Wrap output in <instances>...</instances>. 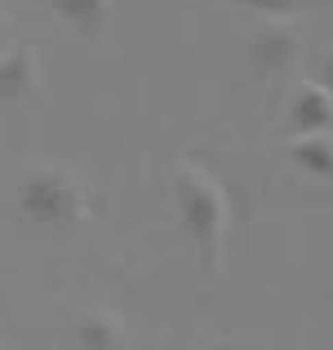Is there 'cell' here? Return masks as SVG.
Masks as SVG:
<instances>
[{
    "mask_svg": "<svg viewBox=\"0 0 333 350\" xmlns=\"http://www.w3.org/2000/svg\"><path fill=\"white\" fill-rule=\"evenodd\" d=\"M76 346L80 350H129V328L116 310H80Z\"/></svg>",
    "mask_w": 333,
    "mask_h": 350,
    "instance_id": "obj_5",
    "label": "cell"
},
{
    "mask_svg": "<svg viewBox=\"0 0 333 350\" xmlns=\"http://www.w3.org/2000/svg\"><path fill=\"white\" fill-rule=\"evenodd\" d=\"M173 204H178L182 231L196 248L200 271L218 275L222 244H227V191H222V182L200 164H178L173 169Z\"/></svg>",
    "mask_w": 333,
    "mask_h": 350,
    "instance_id": "obj_1",
    "label": "cell"
},
{
    "mask_svg": "<svg viewBox=\"0 0 333 350\" xmlns=\"http://www.w3.org/2000/svg\"><path fill=\"white\" fill-rule=\"evenodd\" d=\"M9 44V23H5V14H0V49Z\"/></svg>",
    "mask_w": 333,
    "mask_h": 350,
    "instance_id": "obj_11",
    "label": "cell"
},
{
    "mask_svg": "<svg viewBox=\"0 0 333 350\" xmlns=\"http://www.w3.org/2000/svg\"><path fill=\"white\" fill-rule=\"evenodd\" d=\"M289 164L302 173V178L333 182V129H329V133L289 137Z\"/></svg>",
    "mask_w": 333,
    "mask_h": 350,
    "instance_id": "obj_7",
    "label": "cell"
},
{
    "mask_svg": "<svg viewBox=\"0 0 333 350\" xmlns=\"http://www.w3.org/2000/svg\"><path fill=\"white\" fill-rule=\"evenodd\" d=\"M302 53V31L293 18H262L258 31L249 36V67L258 76H280L298 62Z\"/></svg>",
    "mask_w": 333,
    "mask_h": 350,
    "instance_id": "obj_3",
    "label": "cell"
},
{
    "mask_svg": "<svg viewBox=\"0 0 333 350\" xmlns=\"http://www.w3.org/2000/svg\"><path fill=\"white\" fill-rule=\"evenodd\" d=\"M36 89V44L0 49V103H18Z\"/></svg>",
    "mask_w": 333,
    "mask_h": 350,
    "instance_id": "obj_6",
    "label": "cell"
},
{
    "mask_svg": "<svg viewBox=\"0 0 333 350\" xmlns=\"http://www.w3.org/2000/svg\"><path fill=\"white\" fill-rule=\"evenodd\" d=\"M284 124H289V137L302 133H329L333 129V94L320 80H302L289 98V111H284Z\"/></svg>",
    "mask_w": 333,
    "mask_h": 350,
    "instance_id": "obj_4",
    "label": "cell"
},
{
    "mask_svg": "<svg viewBox=\"0 0 333 350\" xmlns=\"http://www.w3.org/2000/svg\"><path fill=\"white\" fill-rule=\"evenodd\" d=\"M49 9L67 27H76L80 36H94V31H103V27H107L116 0H49Z\"/></svg>",
    "mask_w": 333,
    "mask_h": 350,
    "instance_id": "obj_8",
    "label": "cell"
},
{
    "mask_svg": "<svg viewBox=\"0 0 333 350\" xmlns=\"http://www.w3.org/2000/svg\"><path fill=\"white\" fill-rule=\"evenodd\" d=\"M18 208L27 213V222L36 226H71L89 213V196L80 187L76 173L58 169V164H32L18 178Z\"/></svg>",
    "mask_w": 333,
    "mask_h": 350,
    "instance_id": "obj_2",
    "label": "cell"
},
{
    "mask_svg": "<svg viewBox=\"0 0 333 350\" xmlns=\"http://www.w3.org/2000/svg\"><path fill=\"white\" fill-rule=\"evenodd\" d=\"M227 5H240V9H254L262 18H293L307 9V0H227Z\"/></svg>",
    "mask_w": 333,
    "mask_h": 350,
    "instance_id": "obj_9",
    "label": "cell"
},
{
    "mask_svg": "<svg viewBox=\"0 0 333 350\" xmlns=\"http://www.w3.org/2000/svg\"><path fill=\"white\" fill-rule=\"evenodd\" d=\"M316 80L329 89V94H333V44L325 49V58H320V76H316Z\"/></svg>",
    "mask_w": 333,
    "mask_h": 350,
    "instance_id": "obj_10",
    "label": "cell"
}]
</instances>
